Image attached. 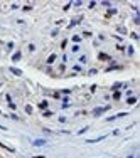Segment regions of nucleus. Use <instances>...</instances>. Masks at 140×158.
<instances>
[{
  "instance_id": "f257e3e1",
  "label": "nucleus",
  "mask_w": 140,
  "mask_h": 158,
  "mask_svg": "<svg viewBox=\"0 0 140 158\" xmlns=\"http://www.w3.org/2000/svg\"><path fill=\"white\" fill-rule=\"evenodd\" d=\"M34 145H36V146H42V145H46V141H44V140H36Z\"/></svg>"
},
{
  "instance_id": "f03ea898",
  "label": "nucleus",
  "mask_w": 140,
  "mask_h": 158,
  "mask_svg": "<svg viewBox=\"0 0 140 158\" xmlns=\"http://www.w3.org/2000/svg\"><path fill=\"white\" fill-rule=\"evenodd\" d=\"M54 61H56V54H53L51 57H49V59H47V64H53Z\"/></svg>"
},
{
  "instance_id": "7ed1b4c3",
  "label": "nucleus",
  "mask_w": 140,
  "mask_h": 158,
  "mask_svg": "<svg viewBox=\"0 0 140 158\" xmlns=\"http://www.w3.org/2000/svg\"><path fill=\"white\" fill-rule=\"evenodd\" d=\"M19 59H20V52H17V54H14V55H12V61H14V62L19 61Z\"/></svg>"
},
{
  "instance_id": "20e7f679",
  "label": "nucleus",
  "mask_w": 140,
  "mask_h": 158,
  "mask_svg": "<svg viewBox=\"0 0 140 158\" xmlns=\"http://www.w3.org/2000/svg\"><path fill=\"white\" fill-rule=\"evenodd\" d=\"M39 108H41V110H46V108H47V101H42V103L39 104Z\"/></svg>"
},
{
  "instance_id": "39448f33",
  "label": "nucleus",
  "mask_w": 140,
  "mask_h": 158,
  "mask_svg": "<svg viewBox=\"0 0 140 158\" xmlns=\"http://www.w3.org/2000/svg\"><path fill=\"white\" fill-rule=\"evenodd\" d=\"M10 71H12V72H14V74H15V76H20V74H22V72H20L19 69H15V67H12V69H10Z\"/></svg>"
},
{
  "instance_id": "423d86ee",
  "label": "nucleus",
  "mask_w": 140,
  "mask_h": 158,
  "mask_svg": "<svg viewBox=\"0 0 140 158\" xmlns=\"http://www.w3.org/2000/svg\"><path fill=\"white\" fill-rule=\"evenodd\" d=\"M137 103V98H128V104H134Z\"/></svg>"
},
{
  "instance_id": "0eeeda50",
  "label": "nucleus",
  "mask_w": 140,
  "mask_h": 158,
  "mask_svg": "<svg viewBox=\"0 0 140 158\" xmlns=\"http://www.w3.org/2000/svg\"><path fill=\"white\" fill-rule=\"evenodd\" d=\"M73 41H74V42H80V41H81V37H80V35H74Z\"/></svg>"
},
{
  "instance_id": "6e6552de",
  "label": "nucleus",
  "mask_w": 140,
  "mask_h": 158,
  "mask_svg": "<svg viewBox=\"0 0 140 158\" xmlns=\"http://www.w3.org/2000/svg\"><path fill=\"white\" fill-rule=\"evenodd\" d=\"M26 113H29V114H31V113H32V108H31V106H27V108H26Z\"/></svg>"
},
{
  "instance_id": "1a4fd4ad",
  "label": "nucleus",
  "mask_w": 140,
  "mask_h": 158,
  "mask_svg": "<svg viewBox=\"0 0 140 158\" xmlns=\"http://www.w3.org/2000/svg\"><path fill=\"white\" fill-rule=\"evenodd\" d=\"M127 158H134V157H127Z\"/></svg>"
}]
</instances>
